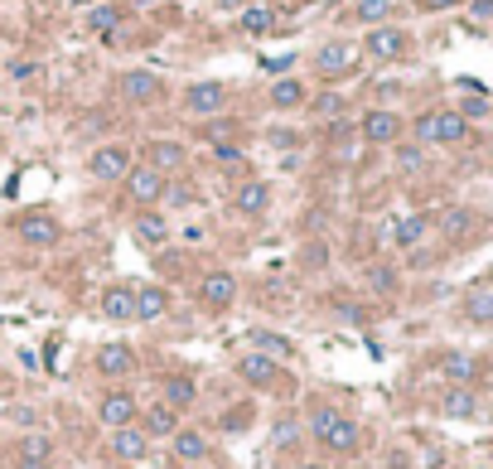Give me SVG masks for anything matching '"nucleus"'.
Listing matches in <instances>:
<instances>
[{
	"label": "nucleus",
	"mask_w": 493,
	"mask_h": 469,
	"mask_svg": "<svg viewBox=\"0 0 493 469\" xmlns=\"http://www.w3.org/2000/svg\"><path fill=\"white\" fill-rule=\"evenodd\" d=\"M170 203H194V184H174L170 189Z\"/></svg>",
	"instance_id": "58836bf2"
},
{
	"label": "nucleus",
	"mask_w": 493,
	"mask_h": 469,
	"mask_svg": "<svg viewBox=\"0 0 493 469\" xmlns=\"http://www.w3.org/2000/svg\"><path fill=\"white\" fill-rule=\"evenodd\" d=\"M49 455H54V440L44 436V431H34V436H25L15 445V460L20 465H49Z\"/></svg>",
	"instance_id": "393cba45"
},
{
	"label": "nucleus",
	"mask_w": 493,
	"mask_h": 469,
	"mask_svg": "<svg viewBox=\"0 0 493 469\" xmlns=\"http://www.w3.org/2000/svg\"><path fill=\"white\" fill-rule=\"evenodd\" d=\"M474 469H489V465H474Z\"/></svg>",
	"instance_id": "de8ad7c7"
},
{
	"label": "nucleus",
	"mask_w": 493,
	"mask_h": 469,
	"mask_svg": "<svg viewBox=\"0 0 493 469\" xmlns=\"http://www.w3.org/2000/svg\"><path fill=\"white\" fill-rule=\"evenodd\" d=\"M460 0H421V10H455Z\"/></svg>",
	"instance_id": "79ce46f5"
},
{
	"label": "nucleus",
	"mask_w": 493,
	"mask_h": 469,
	"mask_svg": "<svg viewBox=\"0 0 493 469\" xmlns=\"http://www.w3.org/2000/svg\"><path fill=\"white\" fill-rule=\"evenodd\" d=\"M440 416H450V421H474V416H479V392H474V388H445Z\"/></svg>",
	"instance_id": "a211bd4d"
},
{
	"label": "nucleus",
	"mask_w": 493,
	"mask_h": 469,
	"mask_svg": "<svg viewBox=\"0 0 493 469\" xmlns=\"http://www.w3.org/2000/svg\"><path fill=\"white\" fill-rule=\"evenodd\" d=\"M131 146H102V150H92V160H88V170L92 179H102V184H116V179H126L131 175Z\"/></svg>",
	"instance_id": "39448f33"
},
{
	"label": "nucleus",
	"mask_w": 493,
	"mask_h": 469,
	"mask_svg": "<svg viewBox=\"0 0 493 469\" xmlns=\"http://www.w3.org/2000/svg\"><path fill=\"white\" fill-rule=\"evenodd\" d=\"M396 136H402V116L387 112V107H378V112L363 116V141L368 146H392Z\"/></svg>",
	"instance_id": "4468645a"
},
{
	"label": "nucleus",
	"mask_w": 493,
	"mask_h": 469,
	"mask_svg": "<svg viewBox=\"0 0 493 469\" xmlns=\"http://www.w3.org/2000/svg\"><path fill=\"white\" fill-rule=\"evenodd\" d=\"M233 300H237V276H233V271H208V276L199 281V305H203V310L223 315Z\"/></svg>",
	"instance_id": "20e7f679"
},
{
	"label": "nucleus",
	"mask_w": 493,
	"mask_h": 469,
	"mask_svg": "<svg viewBox=\"0 0 493 469\" xmlns=\"http://www.w3.org/2000/svg\"><path fill=\"white\" fill-rule=\"evenodd\" d=\"M368 286H372V291H392V286H396V271H387V267L368 271Z\"/></svg>",
	"instance_id": "4c0bfd02"
},
{
	"label": "nucleus",
	"mask_w": 493,
	"mask_h": 469,
	"mask_svg": "<svg viewBox=\"0 0 493 469\" xmlns=\"http://www.w3.org/2000/svg\"><path fill=\"white\" fill-rule=\"evenodd\" d=\"M194 397H199V388L189 378H165V406H174V412H189V406H194Z\"/></svg>",
	"instance_id": "bb28decb"
},
{
	"label": "nucleus",
	"mask_w": 493,
	"mask_h": 469,
	"mask_svg": "<svg viewBox=\"0 0 493 469\" xmlns=\"http://www.w3.org/2000/svg\"><path fill=\"white\" fill-rule=\"evenodd\" d=\"M102 310H106V320H136V291L131 286H106Z\"/></svg>",
	"instance_id": "5701e85b"
},
{
	"label": "nucleus",
	"mask_w": 493,
	"mask_h": 469,
	"mask_svg": "<svg viewBox=\"0 0 493 469\" xmlns=\"http://www.w3.org/2000/svg\"><path fill=\"white\" fill-rule=\"evenodd\" d=\"M484 112H489V102H484V98H474V102H464V112H460V116L469 122V116H484Z\"/></svg>",
	"instance_id": "ea45409f"
},
{
	"label": "nucleus",
	"mask_w": 493,
	"mask_h": 469,
	"mask_svg": "<svg viewBox=\"0 0 493 469\" xmlns=\"http://www.w3.org/2000/svg\"><path fill=\"white\" fill-rule=\"evenodd\" d=\"M440 378L450 382V388H474V382H479V363L469 354H445L440 358Z\"/></svg>",
	"instance_id": "aec40b11"
},
{
	"label": "nucleus",
	"mask_w": 493,
	"mask_h": 469,
	"mask_svg": "<svg viewBox=\"0 0 493 469\" xmlns=\"http://www.w3.org/2000/svg\"><path fill=\"white\" fill-rule=\"evenodd\" d=\"M257 354H267V358H276V363H281V358H291V339H285V334H267V329H261L257 334Z\"/></svg>",
	"instance_id": "7c9ffc66"
},
{
	"label": "nucleus",
	"mask_w": 493,
	"mask_h": 469,
	"mask_svg": "<svg viewBox=\"0 0 493 469\" xmlns=\"http://www.w3.org/2000/svg\"><path fill=\"white\" fill-rule=\"evenodd\" d=\"M469 320H493V295H474V300H469Z\"/></svg>",
	"instance_id": "e433bc0d"
},
{
	"label": "nucleus",
	"mask_w": 493,
	"mask_h": 469,
	"mask_svg": "<svg viewBox=\"0 0 493 469\" xmlns=\"http://www.w3.org/2000/svg\"><path fill=\"white\" fill-rule=\"evenodd\" d=\"M489 455H493V445H489Z\"/></svg>",
	"instance_id": "09e8293b"
},
{
	"label": "nucleus",
	"mask_w": 493,
	"mask_h": 469,
	"mask_svg": "<svg viewBox=\"0 0 493 469\" xmlns=\"http://www.w3.org/2000/svg\"><path fill=\"white\" fill-rule=\"evenodd\" d=\"M170 315V291L160 281L155 286H140L136 291V320H165Z\"/></svg>",
	"instance_id": "4be33fe9"
},
{
	"label": "nucleus",
	"mask_w": 493,
	"mask_h": 469,
	"mask_svg": "<svg viewBox=\"0 0 493 469\" xmlns=\"http://www.w3.org/2000/svg\"><path fill=\"white\" fill-rule=\"evenodd\" d=\"M10 416H15V421H20V426H34V421H39V416H34V412H30V406H15V412H10Z\"/></svg>",
	"instance_id": "a19ab883"
},
{
	"label": "nucleus",
	"mask_w": 493,
	"mask_h": 469,
	"mask_svg": "<svg viewBox=\"0 0 493 469\" xmlns=\"http://www.w3.org/2000/svg\"><path fill=\"white\" fill-rule=\"evenodd\" d=\"M396 165H402V170H406V175H416V170H421V165H426V155H421L416 146H402V150H396Z\"/></svg>",
	"instance_id": "f704fd0d"
},
{
	"label": "nucleus",
	"mask_w": 493,
	"mask_h": 469,
	"mask_svg": "<svg viewBox=\"0 0 493 469\" xmlns=\"http://www.w3.org/2000/svg\"><path fill=\"white\" fill-rule=\"evenodd\" d=\"M170 445H174V460H189V465L208 460V436L194 431V426H179L174 436H170Z\"/></svg>",
	"instance_id": "6ab92c4d"
},
{
	"label": "nucleus",
	"mask_w": 493,
	"mask_h": 469,
	"mask_svg": "<svg viewBox=\"0 0 493 469\" xmlns=\"http://www.w3.org/2000/svg\"><path fill=\"white\" fill-rule=\"evenodd\" d=\"M426 227H430V223L421 218V213H416V218H402V223H396V233H392L396 247H416L421 237H426Z\"/></svg>",
	"instance_id": "c756f323"
},
{
	"label": "nucleus",
	"mask_w": 493,
	"mask_h": 469,
	"mask_svg": "<svg viewBox=\"0 0 493 469\" xmlns=\"http://www.w3.org/2000/svg\"><path fill=\"white\" fill-rule=\"evenodd\" d=\"M68 5H92V0H68Z\"/></svg>",
	"instance_id": "a18cd8bd"
},
{
	"label": "nucleus",
	"mask_w": 493,
	"mask_h": 469,
	"mask_svg": "<svg viewBox=\"0 0 493 469\" xmlns=\"http://www.w3.org/2000/svg\"><path fill=\"white\" fill-rule=\"evenodd\" d=\"M353 64H358V49H353V44H344V39L324 44V49L315 54L319 78H344V73H353Z\"/></svg>",
	"instance_id": "9d476101"
},
{
	"label": "nucleus",
	"mask_w": 493,
	"mask_h": 469,
	"mask_svg": "<svg viewBox=\"0 0 493 469\" xmlns=\"http://www.w3.org/2000/svg\"><path fill=\"white\" fill-rule=\"evenodd\" d=\"M98 368L106 372V378H131V372H136V354H131L126 344H102L98 348Z\"/></svg>",
	"instance_id": "412c9836"
},
{
	"label": "nucleus",
	"mask_w": 493,
	"mask_h": 469,
	"mask_svg": "<svg viewBox=\"0 0 493 469\" xmlns=\"http://www.w3.org/2000/svg\"><path fill=\"white\" fill-rule=\"evenodd\" d=\"M271 107L276 112H291V107H305V82L300 78H281L271 88Z\"/></svg>",
	"instance_id": "a878e982"
},
{
	"label": "nucleus",
	"mask_w": 493,
	"mask_h": 469,
	"mask_svg": "<svg viewBox=\"0 0 493 469\" xmlns=\"http://www.w3.org/2000/svg\"><path fill=\"white\" fill-rule=\"evenodd\" d=\"M295 469H324V465H295Z\"/></svg>",
	"instance_id": "49530a36"
},
{
	"label": "nucleus",
	"mask_w": 493,
	"mask_h": 469,
	"mask_svg": "<svg viewBox=\"0 0 493 469\" xmlns=\"http://www.w3.org/2000/svg\"><path fill=\"white\" fill-rule=\"evenodd\" d=\"M363 49H368L372 58H382V64H387V58H402L406 49H412V39H406L402 30H392V25H372L368 39H363Z\"/></svg>",
	"instance_id": "9b49d317"
},
{
	"label": "nucleus",
	"mask_w": 493,
	"mask_h": 469,
	"mask_svg": "<svg viewBox=\"0 0 493 469\" xmlns=\"http://www.w3.org/2000/svg\"><path fill=\"white\" fill-rule=\"evenodd\" d=\"M440 227H445L450 237H464L469 227H474V213H469V209H450V213L440 218Z\"/></svg>",
	"instance_id": "473e14b6"
},
{
	"label": "nucleus",
	"mask_w": 493,
	"mask_h": 469,
	"mask_svg": "<svg viewBox=\"0 0 493 469\" xmlns=\"http://www.w3.org/2000/svg\"><path fill=\"white\" fill-rule=\"evenodd\" d=\"M136 426H140V436H146V440H170L179 431V412H174V406H165V402H155L146 416H136Z\"/></svg>",
	"instance_id": "2eb2a0df"
},
{
	"label": "nucleus",
	"mask_w": 493,
	"mask_h": 469,
	"mask_svg": "<svg viewBox=\"0 0 493 469\" xmlns=\"http://www.w3.org/2000/svg\"><path fill=\"white\" fill-rule=\"evenodd\" d=\"M474 15L479 20H493V0H474Z\"/></svg>",
	"instance_id": "37998d69"
},
{
	"label": "nucleus",
	"mask_w": 493,
	"mask_h": 469,
	"mask_svg": "<svg viewBox=\"0 0 493 469\" xmlns=\"http://www.w3.org/2000/svg\"><path fill=\"white\" fill-rule=\"evenodd\" d=\"M146 165H150V170H160V175H174V170H184V165H189V150L179 146V141H150V146H146Z\"/></svg>",
	"instance_id": "dca6fc26"
},
{
	"label": "nucleus",
	"mask_w": 493,
	"mask_h": 469,
	"mask_svg": "<svg viewBox=\"0 0 493 469\" xmlns=\"http://www.w3.org/2000/svg\"><path fill=\"white\" fill-rule=\"evenodd\" d=\"M233 209H237V213H247V218H261V213L271 209V189L261 184V179H247V184H237Z\"/></svg>",
	"instance_id": "f3484780"
},
{
	"label": "nucleus",
	"mask_w": 493,
	"mask_h": 469,
	"mask_svg": "<svg viewBox=\"0 0 493 469\" xmlns=\"http://www.w3.org/2000/svg\"><path fill=\"white\" fill-rule=\"evenodd\" d=\"M122 98L136 102V107L160 102V78H155L150 68H131V73H122Z\"/></svg>",
	"instance_id": "f8f14e48"
},
{
	"label": "nucleus",
	"mask_w": 493,
	"mask_h": 469,
	"mask_svg": "<svg viewBox=\"0 0 493 469\" xmlns=\"http://www.w3.org/2000/svg\"><path fill=\"white\" fill-rule=\"evenodd\" d=\"M126 194H131V203L150 209V203H160V199H165V175H160V170H150V165H131V175H126Z\"/></svg>",
	"instance_id": "423d86ee"
},
{
	"label": "nucleus",
	"mask_w": 493,
	"mask_h": 469,
	"mask_svg": "<svg viewBox=\"0 0 493 469\" xmlns=\"http://www.w3.org/2000/svg\"><path fill=\"white\" fill-rule=\"evenodd\" d=\"M136 243L140 247H165V237H170V223H165V213H140L136 223Z\"/></svg>",
	"instance_id": "b1692460"
},
{
	"label": "nucleus",
	"mask_w": 493,
	"mask_h": 469,
	"mask_svg": "<svg viewBox=\"0 0 493 469\" xmlns=\"http://www.w3.org/2000/svg\"><path fill=\"white\" fill-rule=\"evenodd\" d=\"M218 10H242V0H218Z\"/></svg>",
	"instance_id": "c03bdc74"
},
{
	"label": "nucleus",
	"mask_w": 493,
	"mask_h": 469,
	"mask_svg": "<svg viewBox=\"0 0 493 469\" xmlns=\"http://www.w3.org/2000/svg\"><path fill=\"white\" fill-rule=\"evenodd\" d=\"M227 107V88L223 82H194V88L184 92V112L189 116H218Z\"/></svg>",
	"instance_id": "6e6552de"
},
{
	"label": "nucleus",
	"mask_w": 493,
	"mask_h": 469,
	"mask_svg": "<svg viewBox=\"0 0 493 469\" xmlns=\"http://www.w3.org/2000/svg\"><path fill=\"white\" fill-rule=\"evenodd\" d=\"M315 112L319 116H339L344 112V98H339V92H324V98H315Z\"/></svg>",
	"instance_id": "c9c22d12"
},
{
	"label": "nucleus",
	"mask_w": 493,
	"mask_h": 469,
	"mask_svg": "<svg viewBox=\"0 0 493 469\" xmlns=\"http://www.w3.org/2000/svg\"><path fill=\"white\" fill-rule=\"evenodd\" d=\"M15 233H20V243L25 247H58L64 243V227H58L54 213H44V209H30V213H20L15 218Z\"/></svg>",
	"instance_id": "7ed1b4c3"
},
{
	"label": "nucleus",
	"mask_w": 493,
	"mask_h": 469,
	"mask_svg": "<svg viewBox=\"0 0 493 469\" xmlns=\"http://www.w3.org/2000/svg\"><path fill=\"white\" fill-rule=\"evenodd\" d=\"M237 378H242L247 388H276V382H281V363L267 354H247L242 363H237Z\"/></svg>",
	"instance_id": "ddd939ff"
},
{
	"label": "nucleus",
	"mask_w": 493,
	"mask_h": 469,
	"mask_svg": "<svg viewBox=\"0 0 493 469\" xmlns=\"http://www.w3.org/2000/svg\"><path fill=\"white\" fill-rule=\"evenodd\" d=\"M363 25H382V20L392 15V0H358V10H353Z\"/></svg>",
	"instance_id": "2f4dec72"
},
{
	"label": "nucleus",
	"mask_w": 493,
	"mask_h": 469,
	"mask_svg": "<svg viewBox=\"0 0 493 469\" xmlns=\"http://www.w3.org/2000/svg\"><path fill=\"white\" fill-rule=\"evenodd\" d=\"M98 416H102L106 431H122V426H136L140 406H136V397H131V392H106L102 406H98Z\"/></svg>",
	"instance_id": "1a4fd4ad"
},
{
	"label": "nucleus",
	"mask_w": 493,
	"mask_h": 469,
	"mask_svg": "<svg viewBox=\"0 0 493 469\" xmlns=\"http://www.w3.org/2000/svg\"><path fill=\"white\" fill-rule=\"evenodd\" d=\"M310 431H315V440L324 445V450H334V455H353L358 450V421L344 416L339 406H319V412L310 416Z\"/></svg>",
	"instance_id": "f257e3e1"
},
{
	"label": "nucleus",
	"mask_w": 493,
	"mask_h": 469,
	"mask_svg": "<svg viewBox=\"0 0 493 469\" xmlns=\"http://www.w3.org/2000/svg\"><path fill=\"white\" fill-rule=\"evenodd\" d=\"M242 30L247 34H271L276 30V10L271 5H242Z\"/></svg>",
	"instance_id": "cd10ccee"
},
{
	"label": "nucleus",
	"mask_w": 493,
	"mask_h": 469,
	"mask_svg": "<svg viewBox=\"0 0 493 469\" xmlns=\"http://www.w3.org/2000/svg\"><path fill=\"white\" fill-rule=\"evenodd\" d=\"M416 136L426 141V146H460L469 136V122L460 112H426L416 122Z\"/></svg>",
	"instance_id": "f03ea898"
},
{
	"label": "nucleus",
	"mask_w": 493,
	"mask_h": 469,
	"mask_svg": "<svg viewBox=\"0 0 493 469\" xmlns=\"http://www.w3.org/2000/svg\"><path fill=\"white\" fill-rule=\"evenodd\" d=\"M106 450L122 465H140L150 455V440L140 436V426H122V431H106Z\"/></svg>",
	"instance_id": "0eeeda50"
},
{
	"label": "nucleus",
	"mask_w": 493,
	"mask_h": 469,
	"mask_svg": "<svg viewBox=\"0 0 493 469\" xmlns=\"http://www.w3.org/2000/svg\"><path fill=\"white\" fill-rule=\"evenodd\" d=\"M88 25H92V34H106V39H112L116 30H122V10H112V5H98L88 15Z\"/></svg>",
	"instance_id": "c85d7f7f"
},
{
	"label": "nucleus",
	"mask_w": 493,
	"mask_h": 469,
	"mask_svg": "<svg viewBox=\"0 0 493 469\" xmlns=\"http://www.w3.org/2000/svg\"><path fill=\"white\" fill-rule=\"evenodd\" d=\"M324 261H329V247H324V243H305V247H300V267H305V271H319Z\"/></svg>",
	"instance_id": "72a5a7b5"
}]
</instances>
